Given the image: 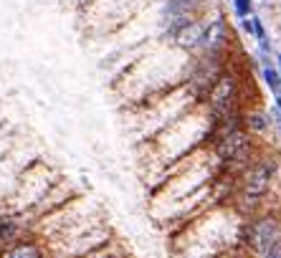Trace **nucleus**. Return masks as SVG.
Listing matches in <instances>:
<instances>
[{
    "mask_svg": "<svg viewBox=\"0 0 281 258\" xmlns=\"http://www.w3.org/2000/svg\"><path fill=\"white\" fill-rule=\"evenodd\" d=\"M208 149H210L213 160L218 162V170L228 172V175H241L261 152L258 142L246 129L223 134V137H213L208 142Z\"/></svg>",
    "mask_w": 281,
    "mask_h": 258,
    "instance_id": "obj_1",
    "label": "nucleus"
},
{
    "mask_svg": "<svg viewBox=\"0 0 281 258\" xmlns=\"http://www.w3.org/2000/svg\"><path fill=\"white\" fill-rule=\"evenodd\" d=\"M281 243V218L276 210H261L251 218L241 220L238 230V248L246 253V258L261 255Z\"/></svg>",
    "mask_w": 281,
    "mask_h": 258,
    "instance_id": "obj_2",
    "label": "nucleus"
},
{
    "mask_svg": "<svg viewBox=\"0 0 281 258\" xmlns=\"http://www.w3.org/2000/svg\"><path fill=\"white\" fill-rule=\"evenodd\" d=\"M59 180H61L59 170H54L43 162H33L26 172H21L18 182L13 185V202H16L13 210L31 213Z\"/></svg>",
    "mask_w": 281,
    "mask_h": 258,
    "instance_id": "obj_3",
    "label": "nucleus"
},
{
    "mask_svg": "<svg viewBox=\"0 0 281 258\" xmlns=\"http://www.w3.org/2000/svg\"><path fill=\"white\" fill-rule=\"evenodd\" d=\"M246 107L248 104H243V81L230 69H225V74L215 81V86L210 89V94L203 101V109L210 122H215L236 109H246Z\"/></svg>",
    "mask_w": 281,
    "mask_h": 258,
    "instance_id": "obj_4",
    "label": "nucleus"
},
{
    "mask_svg": "<svg viewBox=\"0 0 281 258\" xmlns=\"http://www.w3.org/2000/svg\"><path fill=\"white\" fill-rule=\"evenodd\" d=\"M208 28H210V21H205V18H195V21H190V23L172 38V43H175L180 51H185L188 56H198V54L205 48Z\"/></svg>",
    "mask_w": 281,
    "mask_h": 258,
    "instance_id": "obj_5",
    "label": "nucleus"
},
{
    "mask_svg": "<svg viewBox=\"0 0 281 258\" xmlns=\"http://www.w3.org/2000/svg\"><path fill=\"white\" fill-rule=\"evenodd\" d=\"M243 129L256 139H266L271 132H273V119H271V112L263 109V107H246L243 109Z\"/></svg>",
    "mask_w": 281,
    "mask_h": 258,
    "instance_id": "obj_6",
    "label": "nucleus"
},
{
    "mask_svg": "<svg viewBox=\"0 0 281 258\" xmlns=\"http://www.w3.org/2000/svg\"><path fill=\"white\" fill-rule=\"evenodd\" d=\"M0 258H51V250L43 238L28 235V238L16 240L6 250H0Z\"/></svg>",
    "mask_w": 281,
    "mask_h": 258,
    "instance_id": "obj_7",
    "label": "nucleus"
},
{
    "mask_svg": "<svg viewBox=\"0 0 281 258\" xmlns=\"http://www.w3.org/2000/svg\"><path fill=\"white\" fill-rule=\"evenodd\" d=\"M261 79H263V86H266L271 94H281V71L273 66V61L268 59V54H263V64H261Z\"/></svg>",
    "mask_w": 281,
    "mask_h": 258,
    "instance_id": "obj_8",
    "label": "nucleus"
},
{
    "mask_svg": "<svg viewBox=\"0 0 281 258\" xmlns=\"http://www.w3.org/2000/svg\"><path fill=\"white\" fill-rule=\"evenodd\" d=\"M233 11H236L238 18L253 16V0H233Z\"/></svg>",
    "mask_w": 281,
    "mask_h": 258,
    "instance_id": "obj_9",
    "label": "nucleus"
},
{
    "mask_svg": "<svg viewBox=\"0 0 281 258\" xmlns=\"http://www.w3.org/2000/svg\"><path fill=\"white\" fill-rule=\"evenodd\" d=\"M253 258H281V243H278L276 248H271V250L261 253V255H253Z\"/></svg>",
    "mask_w": 281,
    "mask_h": 258,
    "instance_id": "obj_10",
    "label": "nucleus"
},
{
    "mask_svg": "<svg viewBox=\"0 0 281 258\" xmlns=\"http://www.w3.org/2000/svg\"><path fill=\"white\" fill-rule=\"evenodd\" d=\"M271 112V109H268ZM271 119H273V132L281 137V114H276V112H271Z\"/></svg>",
    "mask_w": 281,
    "mask_h": 258,
    "instance_id": "obj_11",
    "label": "nucleus"
},
{
    "mask_svg": "<svg viewBox=\"0 0 281 258\" xmlns=\"http://www.w3.org/2000/svg\"><path fill=\"white\" fill-rule=\"evenodd\" d=\"M271 112L281 114V94H273V104H271Z\"/></svg>",
    "mask_w": 281,
    "mask_h": 258,
    "instance_id": "obj_12",
    "label": "nucleus"
},
{
    "mask_svg": "<svg viewBox=\"0 0 281 258\" xmlns=\"http://www.w3.org/2000/svg\"><path fill=\"white\" fill-rule=\"evenodd\" d=\"M273 66H276V69L281 71V54H276V64H273Z\"/></svg>",
    "mask_w": 281,
    "mask_h": 258,
    "instance_id": "obj_13",
    "label": "nucleus"
}]
</instances>
